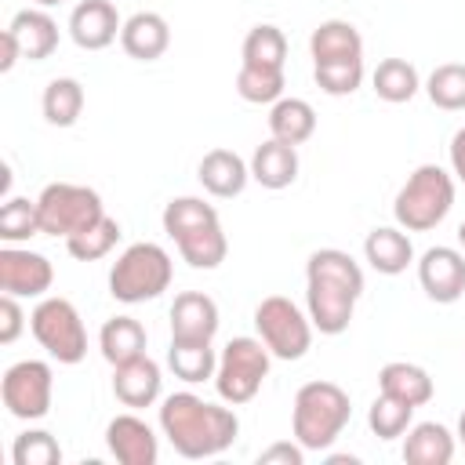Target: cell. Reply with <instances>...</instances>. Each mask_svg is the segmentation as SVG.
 Listing matches in <instances>:
<instances>
[{
    "mask_svg": "<svg viewBox=\"0 0 465 465\" xmlns=\"http://www.w3.org/2000/svg\"><path fill=\"white\" fill-rule=\"evenodd\" d=\"M352 418V400L338 381H305L294 392L291 432L305 450H331Z\"/></svg>",
    "mask_w": 465,
    "mask_h": 465,
    "instance_id": "4",
    "label": "cell"
},
{
    "mask_svg": "<svg viewBox=\"0 0 465 465\" xmlns=\"http://www.w3.org/2000/svg\"><path fill=\"white\" fill-rule=\"evenodd\" d=\"M269 363H272V352L265 349L262 338H251V334L229 338L225 349L218 352V371H214L218 396L232 407L251 403L269 378Z\"/></svg>",
    "mask_w": 465,
    "mask_h": 465,
    "instance_id": "7",
    "label": "cell"
},
{
    "mask_svg": "<svg viewBox=\"0 0 465 465\" xmlns=\"http://www.w3.org/2000/svg\"><path fill=\"white\" fill-rule=\"evenodd\" d=\"M145 345H149V334L134 316H109L98 331V349H102L109 367H120L134 356H145Z\"/></svg>",
    "mask_w": 465,
    "mask_h": 465,
    "instance_id": "27",
    "label": "cell"
},
{
    "mask_svg": "<svg viewBox=\"0 0 465 465\" xmlns=\"http://www.w3.org/2000/svg\"><path fill=\"white\" fill-rule=\"evenodd\" d=\"M54 283V265L47 254L4 243L0 247V291L15 298H44Z\"/></svg>",
    "mask_w": 465,
    "mask_h": 465,
    "instance_id": "12",
    "label": "cell"
},
{
    "mask_svg": "<svg viewBox=\"0 0 465 465\" xmlns=\"http://www.w3.org/2000/svg\"><path fill=\"white\" fill-rule=\"evenodd\" d=\"M378 392H389V396H396V400H403L411 407H425L436 396V381H432V374L421 363L389 360L378 371Z\"/></svg>",
    "mask_w": 465,
    "mask_h": 465,
    "instance_id": "21",
    "label": "cell"
},
{
    "mask_svg": "<svg viewBox=\"0 0 465 465\" xmlns=\"http://www.w3.org/2000/svg\"><path fill=\"white\" fill-rule=\"evenodd\" d=\"M254 331L276 360H302L312 349V320L287 294H269L254 305Z\"/></svg>",
    "mask_w": 465,
    "mask_h": 465,
    "instance_id": "9",
    "label": "cell"
},
{
    "mask_svg": "<svg viewBox=\"0 0 465 465\" xmlns=\"http://www.w3.org/2000/svg\"><path fill=\"white\" fill-rule=\"evenodd\" d=\"M251 178L262 185V189H287L294 185L298 178V145H287V142H262L254 153H251Z\"/></svg>",
    "mask_w": 465,
    "mask_h": 465,
    "instance_id": "23",
    "label": "cell"
},
{
    "mask_svg": "<svg viewBox=\"0 0 465 465\" xmlns=\"http://www.w3.org/2000/svg\"><path fill=\"white\" fill-rule=\"evenodd\" d=\"M15 465H62V447L47 429H25L11 443Z\"/></svg>",
    "mask_w": 465,
    "mask_h": 465,
    "instance_id": "38",
    "label": "cell"
},
{
    "mask_svg": "<svg viewBox=\"0 0 465 465\" xmlns=\"http://www.w3.org/2000/svg\"><path fill=\"white\" fill-rule=\"evenodd\" d=\"M418 283L429 302L450 305L465 294V251L436 243L418 258Z\"/></svg>",
    "mask_w": 465,
    "mask_h": 465,
    "instance_id": "13",
    "label": "cell"
},
{
    "mask_svg": "<svg viewBox=\"0 0 465 465\" xmlns=\"http://www.w3.org/2000/svg\"><path fill=\"white\" fill-rule=\"evenodd\" d=\"M196 178H200V185H203L211 196L232 200V196H240V193L247 189V182H251V163H247L240 153H232V149H211V153H203V160H200V167H196Z\"/></svg>",
    "mask_w": 465,
    "mask_h": 465,
    "instance_id": "18",
    "label": "cell"
},
{
    "mask_svg": "<svg viewBox=\"0 0 465 465\" xmlns=\"http://www.w3.org/2000/svg\"><path fill=\"white\" fill-rule=\"evenodd\" d=\"M84 84L76 76H54L47 87H44V98H40V109H44V120L51 127H73L84 113Z\"/></svg>",
    "mask_w": 465,
    "mask_h": 465,
    "instance_id": "30",
    "label": "cell"
},
{
    "mask_svg": "<svg viewBox=\"0 0 465 465\" xmlns=\"http://www.w3.org/2000/svg\"><path fill=\"white\" fill-rule=\"evenodd\" d=\"M167 367L174 371V378H182L185 385H200V381H214L218 371V352L211 349V341H185V338H171L167 349Z\"/></svg>",
    "mask_w": 465,
    "mask_h": 465,
    "instance_id": "28",
    "label": "cell"
},
{
    "mask_svg": "<svg viewBox=\"0 0 465 465\" xmlns=\"http://www.w3.org/2000/svg\"><path fill=\"white\" fill-rule=\"evenodd\" d=\"M421 87H425V94L436 109H443V113H461L465 109V65L461 62L436 65Z\"/></svg>",
    "mask_w": 465,
    "mask_h": 465,
    "instance_id": "33",
    "label": "cell"
},
{
    "mask_svg": "<svg viewBox=\"0 0 465 465\" xmlns=\"http://www.w3.org/2000/svg\"><path fill=\"white\" fill-rule=\"evenodd\" d=\"M316 134V109L305 98L283 94L280 102L269 105V138L287 142V145H302Z\"/></svg>",
    "mask_w": 465,
    "mask_h": 465,
    "instance_id": "26",
    "label": "cell"
},
{
    "mask_svg": "<svg viewBox=\"0 0 465 465\" xmlns=\"http://www.w3.org/2000/svg\"><path fill=\"white\" fill-rule=\"evenodd\" d=\"M454 436H458V443L465 447V411H461V418H458V432H454Z\"/></svg>",
    "mask_w": 465,
    "mask_h": 465,
    "instance_id": "43",
    "label": "cell"
},
{
    "mask_svg": "<svg viewBox=\"0 0 465 465\" xmlns=\"http://www.w3.org/2000/svg\"><path fill=\"white\" fill-rule=\"evenodd\" d=\"M309 54L312 62H345V58H363V36L352 22L345 18H327L312 29L309 36Z\"/></svg>",
    "mask_w": 465,
    "mask_h": 465,
    "instance_id": "25",
    "label": "cell"
},
{
    "mask_svg": "<svg viewBox=\"0 0 465 465\" xmlns=\"http://www.w3.org/2000/svg\"><path fill=\"white\" fill-rule=\"evenodd\" d=\"M160 389H163V374H160V363L149 352L113 367V396L131 411L153 407L160 400Z\"/></svg>",
    "mask_w": 465,
    "mask_h": 465,
    "instance_id": "17",
    "label": "cell"
},
{
    "mask_svg": "<svg viewBox=\"0 0 465 465\" xmlns=\"http://www.w3.org/2000/svg\"><path fill=\"white\" fill-rule=\"evenodd\" d=\"M0 44H4V54H0V73H11V69L18 65V58H22V44H18V36H15L11 29H4Z\"/></svg>",
    "mask_w": 465,
    "mask_h": 465,
    "instance_id": "42",
    "label": "cell"
},
{
    "mask_svg": "<svg viewBox=\"0 0 465 465\" xmlns=\"http://www.w3.org/2000/svg\"><path fill=\"white\" fill-rule=\"evenodd\" d=\"M160 222H163V232L174 240L182 262H189L193 269H218L225 262L229 240H225L222 218L200 196H174V200H167Z\"/></svg>",
    "mask_w": 465,
    "mask_h": 465,
    "instance_id": "3",
    "label": "cell"
},
{
    "mask_svg": "<svg viewBox=\"0 0 465 465\" xmlns=\"http://www.w3.org/2000/svg\"><path fill=\"white\" fill-rule=\"evenodd\" d=\"M36 7H54V4H62V0H33Z\"/></svg>",
    "mask_w": 465,
    "mask_h": 465,
    "instance_id": "45",
    "label": "cell"
},
{
    "mask_svg": "<svg viewBox=\"0 0 465 465\" xmlns=\"http://www.w3.org/2000/svg\"><path fill=\"white\" fill-rule=\"evenodd\" d=\"M36 207H40L44 236H62V240H69L73 232L94 225L105 214L102 196L91 185H80V182H51V185H44L40 196H36Z\"/></svg>",
    "mask_w": 465,
    "mask_h": 465,
    "instance_id": "10",
    "label": "cell"
},
{
    "mask_svg": "<svg viewBox=\"0 0 465 465\" xmlns=\"http://www.w3.org/2000/svg\"><path fill=\"white\" fill-rule=\"evenodd\" d=\"M116 243H120V222L109 218V214H102L94 225L73 232V236L65 240V251H69L76 262H98V258H105Z\"/></svg>",
    "mask_w": 465,
    "mask_h": 465,
    "instance_id": "32",
    "label": "cell"
},
{
    "mask_svg": "<svg viewBox=\"0 0 465 465\" xmlns=\"http://www.w3.org/2000/svg\"><path fill=\"white\" fill-rule=\"evenodd\" d=\"M7 29L18 36L22 58H29V62H44V58H51L54 47H58V22H54L44 7H25V11H18Z\"/></svg>",
    "mask_w": 465,
    "mask_h": 465,
    "instance_id": "24",
    "label": "cell"
},
{
    "mask_svg": "<svg viewBox=\"0 0 465 465\" xmlns=\"http://www.w3.org/2000/svg\"><path fill=\"white\" fill-rule=\"evenodd\" d=\"M22 327H25V312H22L18 298L15 294H4L0 298V341L11 345L22 334Z\"/></svg>",
    "mask_w": 465,
    "mask_h": 465,
    "instance_id": "39",
    "label": "cell"
},
{
    "mask_svg": "<svg viewBox=\"0 0 465 465\" xmlns=\"http://www.w3.org/2000/svg\"><path fill=\"white\" fill-rule=\"evenodd\" d=\"M371 87L381 102L389 105H403L421 91V76L407 58H381L378 69L371 73Z\"/></svg>",
    "mask_w": 465,
    "mask_h": 465,
    "instance_id": "29",
    "label": "cell"
},
{
    "mask_svg": "<svg viewBox=\"0 0 465 465\" xmlns=\"http://www.w3.org/2000/svg\"><path fill=\"white\" fill-rule=\"evenodd\" d=\"M458 247H461V251H465V222H461V225H458Z\"/></svg>",
    "mask_w": 465,
    "mask_h": 465,
    "instance_id": "44",
    "label": "cell"
},
{
    "mask_svg": "<svg viewBox=\"0 0 465 465\" xmlns=\"http://www.w3.org/2000/svg\"><path fill=\"white\" fill-rule=\"evenodd\" d=\"M447 160H450V174H454V182H461V185H465V127H458V131L450 134Z\"/></svg>",
    "mask_w": 465,
    "mask_h": 465,
    "instance_id": "41",
    "label": "cell"
},
{
    "mask_svg": "<svg viewBox=\"0 0 465 465\" xmlns=\"http://www.w3.org/2000/svg\"><path fill=\"white\" fill-rule=\"evenodd\" d=\"M51 396H54V371L47 360H18L0 378V400L7 414L18 421L47 418Z\"/></svg>",
    "mask_w": 465,
    "mask_h": 465,
    "instance_id": "11",
    "label": "cell"
},
{
    "mask_svg": "<svg viewBox=\"0 0 465 465\" xmlns=\"http://www.w3.org/2000/svg\"><path fill=\"white\" fill-rule=\"evenodd\" d=\"M156 421H160V432L167 436V443L174 447V454H182L189 461L218 458L240 436V418H236L232 403L218 407L189 389L163 396Z\"/></svg>",
    "mask_w": 465,
    "mask_h": 465,
    "instance_id": "1",
    "label": "cell"
},
{
    "mask_svg": "<svg viewBox=\"0 0 465 465\" xmlns=\"http://www.w3.org/2000/svg\"><path fill=\"white\" fill-rule=\"evenodd\" d=\"M243 62L240 65H262V69H283L287 65V36L272 22H258L240 47Z\"/></svg>",
    "mask_w": 465,
    "mask_h": 465,
    "instance_id": "31",
    "label": "cell"
},
{
    "mask_svg": "<svg viewBox=\"0 0 465 465\" xmlns=\"http://www.w3.org/2000/svg\"><path fill=\"white\" fill-rule=\"evenodd\" d=\"M283 69H262V65H240L236 73V94L251 105H272L283 98Z\"/></svg>",
    "mask_w": 465,
    "mask_h": 465,
    "instance_id": "35",
    "label": "cell"
},
{
    "mask_svg": "<svg viewBox=\"0 0 465 465\" xmlns=\"http://www.w3.org/2000/svg\"><path fill=\"white\" fill-rule=\"evenodd\" d=\"M120 47L134 62H156L171 47V25H167V18L156 15V11H134L131 18H124Z\"/></svg>",
    "mask_w": 465,
    "mask_h": 465,
    "instance_id": "19",
    "label": "cell"
},
{
    "mask_svg": "<svg viewBox=\"0 0 465 465\" xmlns=\"http://www.w3.org/2000/svg\"><path fill=\"white\" fill-rule=\"evenodd\" d=\"M454 207V174L440 163H421L407 174L392 200V218L407 232L436 229Z\"/></svg>",
    "mask_w": 465,
    "mask_h": 465,
    "instance_id": "5",
    "label": "cell"
},
{
    "mask_svg": "<svg viewBox=\"0 0 465 465\" xmlns=\"http://www.w3.org/2000/svg\"><path fill=\"white\" fill-rule=\"evenodd\" d=\"M367 425L378 440H400L411 425H414V407L389 396V392H378V400L371 403L367 411Z\"/></svg>",
    "mask_w": 465,
    "mask_h": 465,
    "instance_id": "36",
    "label": "cell"
},
{
    "mask_svg": "<svg viewBox=\"0 0 465 465\" xmlns=\"http://www.w3.org/2000/svg\"><path fill=\"white\" fill-rule=\"evenodd\" d=\"M363 294V269L349 251L320 247L305 262V312L320 334H341Z\"/></svg>",
    "mask_w": 465,
    "mask_h": 465,
    "instance_id": "2",
    "label": "cell"
},
{
    "mask_svg": "<svg viewBox=\"0 0 465 465\" xmlns=\"http://www.w3.org/2000/svg\"><path fill=\"white\" fill-rule=\"evenodd\" d=\"M105 447L120 465H156L160 458V436L153 425L138 414H116L105 425Z\"/></svg>",
    "mask_w": 465,
    "mask_h": 465,
    "instance_id": "14",
    "label": "cell"
},
{
    "mask_svg": "<svg viewBox=\"0 0 465 465\" xmlns=\"http://www.w3.org/2000/svg\"><path fill=\"white\" fill-rule=\"evenodd\" d=\"M458 436L440 421H418L403 432V461L407 465H450Z\"/></svg>",
    "mask_w": 465,
    "mask_h": 465,
    "instance_id": "22",
    "label": "cell"
},
{
    "mask_svg": "<svg viewBox=\"0 0 465 465\" xmlns=\"http://www.w3.org/2000/svg\"><path fill=\"white\" fill-rule=\"evenodd\" d=\"M124 29L120 11L109 0H80L69 15V36L80 51H105Z\"/></svg>",
    "mask_w": 465,
    "mask_h": 465,
    "instance_id": "15",
    "label": "cell"
},
{
    "mask_svg": "<svg viewBox=\"0 0 465 465\" xmlns=\"http://www.w3.org/2000/svg\"><path fill=\"white\" fill-rule=\"evenodd\" d=\"M33 236H44L40 229V207L25 196H7L0 207V240L4 243H25Z\"/></svg>",
    "mask_w": 465,
    "mask_h": 465,
    "instance_id": "34",
    "label": "cell"
},
{
    "mask_svg": "<svg viewBox=\"0 0 465 465\" xmlns=\"http://www.w3.org/2000/svg\"><path fill=\"white\" fill-rule=\"evenodd\" d=\"M302 465L305 461V447L294 440V443H272V447H265L262 454H258V465Z\"/></svg>",
    "mask_w": 465,
    "mask_h": 465,
    "instance_id": "40",
    "label": "cell"
},
{
    "mask_svg": "<svg viewBox=\"0 0 465 465\" xmlns=\"http://www.w3.org/2000/svg\"><path fill=\"white\" fill-rule=\"evenodd\" d=\"M174 280V262L171 254L153 243V240H142V243H131L120 251V258L113 262L109 269V294L124 305H142V302H153L160 298Z\"/></svg>",
    "mask_w": 465,
    "mask_h": 465,
    "instance_id": "6",
    "label": "cell"
},
{
    "mask_svg": "<svg viewBox=\"0 0 465 465\" xmlns=\"http://www.w3.org/2000/svg\"><path fill=\"white\" fill-rule=\"evenodd\" d=\"M312 80L323 94L345 98L360 91L363 84V58H345V62H312Z\"/></svg>",
    "mask_w": 465,
    "mask_h": 465,
    "instance_id": "37",
    "label": "cell"
},
{
    "mask_svg": "<svg viewBox=\"0 0 465 465\" xmlns=\"http://www.w3.org/2000/svg\"><path fill=\"white\" fill-rule=\"evenodd\" d=\"M29 331L40 349L58 363H80L87 356V327L80 309L62 294H44L29 312Z\"/></svg>",
    "mask_w": 465,
    "mask_h": 465,
    "instance_id": "8",
    "label": "cell"
},
{
    "mask_svg": "<svg viewBox=\"0 0 465 465\" xmlns=\"http://www.w3.org/2000/svg\"><path fill=\"white\" fill-rule=\"evenodd\" d=\"M363 258L374 272L381 276H400L407 272V265L414 262V243H411V232L400 229V225H378L367 232L363 240Z\"/></svg>",
    "mask_w": 465,
    "mask_h": 465,
    "instance_id": "20",
    "label": "cell"
},
{
    "mask_svg": "<svg viewBox=\"0 0 465 465\" xmlns=\"http://www.w3.org/2000/svg\"><path fill=\"white\" fill-rule=\"evenodd\" d=\"M218 302L203 291H182L171 302V338L185 341H214L218 334Z\"/></svg>",
    "mask_w": 465,
    "mask_h": 465,
    "instance_id": "16",
    "label": "cell"
}]
</instances>
